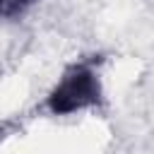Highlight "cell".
Listing matches in <instances>:
<instances>
[{
	"label": "cell",
	"instance_id": "obj_1",
	"mask_svg": "<svg viewBox=\"0 0 154 154\" xmlns=\"http://www.w3.org/2000/svg\"><path fill=\"white\" fill-rule=\"evenodd\" d=\"M101 103V79L91 65H72L46 96V108L53 116H70Z\"/></svg>",
	"mask_w": 154,
	"mask_h": 154
},
{
	"label": "cell",
	"instance_id": "obj_2",
	"mask_svg": "<svg viewBox=\"0 0 154 154\" xmlns=\"http://www.w3.org/2000/svg\"><path fill=\"white\" fill-rule=\"evenodd\" d=\"M36 0H0V17L2 19H12L24 14Z\"/></svg>",
	"mask_w": 154,
	"mask_h": 154
},
{
	"label": "cell",
	"instance_id": "obj_3",
	"mask_svg": "<svg viewBox=\"0 0 154 154\" xmlns=\"http://www.w3.org/2000/svg\"><path fill=\"white\" fill-rule=\"evenodd\" d=\"M0 140H2V128H0Z\"/></svg>",
	"mask_w": 154,
	"mask_h": 154
}]
</instances>
